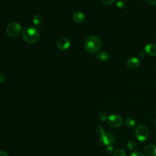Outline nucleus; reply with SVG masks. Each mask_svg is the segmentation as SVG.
<instances>
[{
  "label": "nucleus",
  "instance_id": "obj_1",
  "mask_svg": "<svg viewBox=\"0 0 156 156\" xmlns=\"http://www.w3.org/2000/svg\"><path fill=\"white\" fill-rule=\"evenodd\" d=\"M22 36L26 43L35 44L39 40L40 33L38 30L35 27L27 26L23 29Z\"/></svg>",
  "mask_w": 156,
  "mask_h": 156
},
{
  "label": "nucleus",
  "instance_id": "obj_2",
  "mask_svg": "<svg viewBox=\"0 0 156 156\" xmlns=\"http://www.w3.org/2000/svg\"><path fill=\"white\" fill-rule=\"evenodd\" d=\"M84 47L87 52L91 54H95L101 49V40L96 36L88 37L85 41Z\"/></svg>",
  "mask_w": 156,
  "mask_h": 156
},
{
  "label": "nucleus",
  "instance_id": "obj_3",
  "mask_svg": "<svg viewBox=\"0 0 156 156\" xmlns=\"http://www.w3.org/2000/svg\"><path fill=\"white\" fill-rule=\"evenodd\" d=\"M135 135L138 141L143 142L147 140L149 136V130L145 125L140 124L136 127L135 132Z\"/></svg>",
  "mask_w": 156,
  "mask_h": 156
},
{
  "label": "nucleus",
  "instance_id": "obj_4",
  "mask_svg": "<svg viewBox=\"0 0 156 156\" xmlns=\"http://www.w3.org/2000/svg\"><path fill=\"white\" fill-rule=\"evenodd\" d=\"M22 30L21 25L17 22H12L7 25L5 32L7 34L12 37H15L19 35Z\"/></svg>",
  "mask_w": 156,
  "mask_h": 156
},
{
  "label": "nucleus",
  "instance_id": "obj_5",
  "mask_svg": "<svg viewBox=\"0 0 156 156\" xmlns=\"http://www.w3.org/2000/svg\"><path fill=\"white\" fill-rule=\"evenodd\" d=\"M107 123L108 124L113 128H116L120 127L123 123L122 118L116 114L110 115L107 118Z\"/></svg>",
  "mask_w": 156,
  "mask_h": 156
},
{
  "label": "nucleus",
  "instance_id": "obj_6",
  "mask_svg": "<svg viewBox=\"0 0 156 156\" xmlns=\"http://www.w3.org/2000/svg\"><path fill=\"white\" fill-rule=\"evenodd\" d=\"M115 136L110 132H104L99 138V143L101 145L107 146L115 142Z\"/></svg>",
  "mask_w": 156,
  "mask_h": 156
},
{
  "label": "nucleus",
  "instance_id": "obj_7",
  "mask_svg": "<svg viewBox=\"0 0 156 156\" xmlns=\"http://www.w3.org/2000/svg\"><path fill=\"white\" fill-rule=\"evenodd\" d=\"M70 41L68 38L63 37L58 40L56 44V46L58 49L60 51H64L67 49L70 46Z\"/></svg>",
  "mask_w": 156,
  "mask_h": 156
},
{
  "label": "nucleus",
  "instance_id": "obj_8",
  "mask_svg": "<svg viewBox=\"0 0 156 156\" xmlns=\"http://www.w3.org/2000/svg\"><path fill=\"white\" fill-rule=\"evenodd\" d=\"M140 61L136 57L129 58L126 61V65L128 68L135 69L138 68L140 66Z\"/></svg>",
  "mask_w": 156,
  "mask_h": 156
},
{
  "label": "nucleus",
  "instance_id": "obj_9",
  "mask_svg": "<svg viewBox=\"0 0 156 156\" xmlns=\"http://www.w3.org/2000/svg\"><path fill=\"white\" fill-rule=\"evenodd\" d=\"M145 52L150 56H156V44L154 43H148L144 48Z\"/></svg>",
  "mask_w": 156,
  "mask_h": 156
},
{
  "label": "nucleus",
  "instance_id": "obj_10",
  "mask_svg": "<svg viewBox=\"0 0 156 156\" xmlns=\"http://www.w3.org/2000/svg\"><path fill=\"white\" fill-rule=\"evenodd\" d=\"M146 156H156V146L154 144H148L144 149Z\"/></svg>",
  "mask_w": 156,
  "mask_h": 156
},
{
  "label": "nucleus",
  "instance_id": "obj_11",
  "mask_svg": "<svg viewBox=\"0 0 156 156\" xmlns=\"http://www.w3.org/2000/svg\"><path fill=\"white\" fill-rule=\"evenodd\" d=\"M73 18L74 22L77 23H81L85 20V15L82 12L77 11L74 13Z\"/></svg>",
  "mask_w": 156,
  "mask_h": 156
},
{
  "label": "nucleus",
  "instance_id": "obj_12",
  "mask_svg": "<svg viewBox=\"0 0 156 156\" xmlns=\"http://www.w3.org/2000/svg\"><path fill=\"white\" fill-rule=\"evenodd\" d=\"M96 58L99 61L105 62L109 58V54L105 51H100L97 53Z\"/></svg>",
  "mask_w": 156,
  "mask_h": 156
},
{
  "label": "nucleus",
  "instance_id": "obj_13",
  "mask_svg": "<svg viewBox=\"0 0 156 156\" xmlns=\"http://www.w3.org/2000/svg\"><path fill=\"white\" fill-rule=\"evenodd\" d=\"M43 18H42V16L41 15L39 14H37L35 15L32 18V21H33V23L34 25L35 26H38L40 25L41 22H42Z\"/></svg>",
  "mask_w": 156,
  "mask_h": 156
},
{
  "label": "nucleus",
  "instance_id": "obj_14",
  "mask_svg": "<svg viewBox=\"0 0 156 156\" xmlns=\"http://www.w3.org/2000/svg\"><path fill=\"white\" fill-rule=\"evenodd\" d=\"M125 124H126V126L127 127H128L129 128H133L136 125L135 119L131 117H129L126 119V120L125 121Z\"/></svg>",
  "mask_w": 156,
  "mask_h": 156
},
{
  "label": "nucleus",
  "instance_id": "obj_15",
  "mask_svg": "<svg viewBox=\"0 0 156 156\" xmlns=\"http://www.w3.org/2000/svg\"><path fill=\"white\" fill-rule=\"evenodd\" d=\"M113 156H127V154L124 149H117L113 152Z\"/></svg>",
  "mask_w": 156,
  "mask_h": 156
},
{
  "label": "nucleus",
  "instance_id": "obj_16",
  "mask_svg": "<svg viewBox=\"0 0 156 156\" xmlns=\"http://www.w3.org/2000/svg\"><path fill=\"white\" fill-rule=\"evenodd\" d=\"M127 147H128L129 149H130L131 151H133L136 147V144L134 141L130 140L127 143Z\"/></svg>",
  "mask_w": 156,
  "mask_h": 156
},
{
  "label": "nucleus",
  "instance_id": "obj_17",
  "mask_svg": "<svg viewBox=\"0 0 156 156\" xmlns=\"http://www.w3.org/2000/svg\"><path fill=\"white\" fill-rule=\"evenodd\" d=\"M98 118L101 121H105V120H106L108 118V117H107V114L105 113L101 112L98 115Z\"/></svg>",
  "mask_w": 156,
  "mask_h": 156
},
{
  "label": "nucleus",
  "instance_id": "obj_18",
  "mask_svg": "<svg viewBox=\"0 0 156 156\" xmlns=\"http://www.w3.org/2000/svg\"><path fill=\"white\" fill-rule=\"evenodd\" d=\"M116 6L119 8V9H123L124 8V7L126 6V4L124 2V1L122 0H118L116 3Z\"/></svg>",
  "mask_w": 156,
  "mask_h": 156
},
{
  "label": "nucleus",
  "instance_id": "obj_19",
  "mask_svg": "<svg viewBox=\"0 0 156 156\" xmlns=\"http://www.w3.org/2000/svg\"><path fill=\"white\" fill-rule=\"evenodd\" d=\"M96 131L97 132V133H98L99 135H102L104 133V129L101 126H98L96 128Z\"/></svg>",
  "mask_w": 156,
  "mask_h": 156
},
{
  "label": "nucleus",
  "instance_id": "obj_20",
  "mask_svg": "<svg viewBox=\"0 0 156 156\" xmlns=\"http://www.w3.org/2000/svg\"><path fill=\"white\" fill-rule=\"evenodd\" d=\"M101 1L103 4L108 5L112 4L115 1V0H101Z\"/></svg>",
  "mask_w": 156,
  "mask_h": 156
},
{
  "label": "nucleus",
  "instance_id": "obj_21",
  "mask_svg": "<svg viewBox=\"0 0 156 156\" xmlns=\"http://www.w3.org/2000/svg\"><path fill=\"white\" fill-rule=\"evenodd\" d=\"M130 156H145L143 153L139 151H133L130 154Z\"/></svg>",
  "mask_w": 156,
  "mask_h": 156
},
{
  "label": "nucleus",
  "instance_id": "obj_22",
  "mask_svg": "<svg viewBox=\"0 0 156 156\" xmlns=\"http://www.w3.org/2000/svg\"><path fill=\"white\" fill-rule=\"evenodd\" d=\"M105 151H106L107 153H108V154H112L113 152V148L111 145L107 146H106Z\"/></svg>",
  "mask_w": 156,
  "mask_h": 156
},
{
  "label": "nucleus",
  "instance_id": "obj_23",
  "mask_svg": "<svg viewBox=\"0 0 156 156\" xmlns=\"http://www.w3.org/2000/svg\"><path fill=\"white\" fill-rule=\"evenodd\" d=\"M146 2L151 5L156 4V0H146Z\"/></svg>",
  "mask_w": 156,
  "mask_h": 156
},
{
  "label": "nucleus",
  "instance_id": "obj_24",
  "mask_svg": "<svg viewBox=\"0 0 156 156\" xmlns=\"http://www.w3.org/2000/svg\"><path fill=\"white\" fill-rule=\"evenodd\" d=\"M5 79V75L2 73H0V83H2L3 82H4Z\"/></svg>",
  "mask_w": 156,
  "mask_h": 156
},
{
  "label": "nucleus",
  "instance_id": "obj_25",
  "mask_svg": "<svg viewBox=\"0 0 156 156\" xmlns=\"http://www.w3.org/2000/svg\"><path fill=\"white\" fill-rule=\"evenodd\" d=\"M145 55V52L143 51H140L138 52V56L140 57H143Z\"/></svg>",
  "mask_w": 156,
  "mask_h": 156
},
{
  "label": "nucleus",
  "instance_id": "obj_26",
  "mask_svg": "<svg viewBox=\"0 0 156 156\" xmlns=\"http://www.w3.org/2000/svg\"><path fill=\"white\" fill-rule=\"evenodd\" d=\"M0 156H8L7 154L2 151H0Z\"/></svg>",
  "mask_w": 156,
  "mask_h": 156
},
{
  "label": "nucleus",
  "instance_id": "obj_27",
  "mask_svg": "<svg viewBox=\"0 0 156 156\" xmlns=\"http://www.w3.org/2000/svg\"><path fill=\"white\" fill-rule=\"evenodd\" d=\"M154 126H155V127L156 128V118L155 119V121H154Z\"/></svg>",
  "mask_w": 156,
  "mask_h": 156
}]
</instances>
